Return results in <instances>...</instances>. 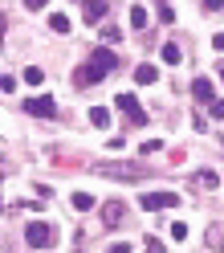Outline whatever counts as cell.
<instances>
[{
	"label": "cell",
	"mask_w": 224,
	"mask_h": 253,
	"mask_svg": "<svg viewBox=\"0 0 224 253\" xmlns=\"http://www.w3.org/2000/svg\"><path fill=\"white\" fill-rule=\"evenodd\" d=\"M139 204L147 212H163V209H175V204H180V192H143Z\"/></svg>",
	"instance_id": "4"
},
{
	"label": "cell",
	"mask_w": 224,
	"mask_h": 253,
	"mask_svg": "<svg viewBox=\"0 0 224 253\" xmlns=\"http://www.w3.org/2000/svg\"><path fill=\"white\" fill-rule=\"evenodd\" d=\"M122 216H126V204L122 200H106L102 204V220H106V225H122Z\"/></svg>",
	"instance_id": "8"
},
{
	"label": "cell",
	"mask_w": 224,
	"mask_h": 253,
	"mask_svg": "<svg viewBox=\"0 0 224 253\" xmlns=\"http://www.w3.org/2000/svg\"><path fill=\"white\" fill-rule=\"evenodd\" d=\"M25 241L33 249H49L57 241V229L49 225V220H29V225H25Z\"/></svg>",
	"instance_id": "3"
},
{
	"label": "cell",
	"mask_w": 224,
	"mask_h": 253,
	"mask_svg": "<svg viewBox=\"0 0 224 253\" xmlns=\"http://www.w3.org/2000/svg\"><path fill=\"white\" fill-rule=\"evenodd\" d=\"M191 184L204 188V192H212V188H220V176H216L212 168H204V171H196V176H191Z\"/></svg>",
	"instance_id": "9"
},
{
	"label": "cell",
	"mask_w": 224,
	"mask_h": 253,
	"mask_svg": "<svg viewBox=\"0 0 224 253\" xmlns=\"http://www.w3.org/2000/svg\"><path fill=\"white\" fill-rule=\"evenodd\" d=\"M212 45H216V49L224 53V33H216V37H212Z\"/></svg>",
	"instance_id": "26"
},
{
	"label": "cell",
	"mask_w": 224,
	"mask_h": 253,
	"mask_svg": "<svg viewBox=\"0 0 224 253\" xmlns=\"http://www.w3.org/2000/svg\"><path fill=\"white\" fill-rule=\"evenodd\" d=\"M131 25H135V29H147V25H151V17H147V8H143V4L131 8Z\"/></svg>",
	"instance_id": "14"
},
{
	"label": "cell",
	"mask_w": 224,
	"mask_h": 253,
	"mask_svg": "<svg viewBox=\"0 0 224 253\" xmlns=\"http://www.w3.org/2000/svg\"><path fill=\"white\" fill-rule=\"evenodd\" d=\"M0 90L12 94V90H17V78H8V74H4V78H0Z\"/></svg>",
	"instance_id": "21"
},
{
	"label": "cell",
	"mask_w": 224,
	"mask_h": 253,
	"mask_svg": "<svg viewBox=\"0 0 224 253\" xmlns=\"http://www.w3.org/2000/svg\"><path fill=\"white\" fill-rule=\"evenodd\" d=\"M191 98L196 102H212V82H208V78H196V82H191Z\"/></svg>",
	"instance_id": "10"
},
{
	"label": "cell",
	"mask_w": 224,
	"mask_h": 253,
	"mask_svg": "<svg viewBox=\"0 0 224 253\" xmlns=\"http://www.w3.org/2000/svg\"><path fill=\"white\" fill-rule=\"evenodd\" d=\"M139 151H143V155H151V151H163V139H147V143H143Z\"/></svg>",
	"instance_id": "20"
},
{
	"label": "cell",
	"mask_w": 224,
	"mask_h": 253,
	"mask_svg": "<svg viewBox=\"0 0 224 253\" xmlns=\"http://www.w3.org/2000/svg\"><path fill=\"white\" fill-rule=\"evenodd\" d=\"M102 37L118 45V41H122V29H118V25H102Z\"/></svg>",
	"instance_id": "18"
},
{
	"label": "cell",
	"mask_w": 224,
	"mask_h": 253,
	"mask_svg": "<svg viewBox=\"0 0 224 253\" xmlns=\"http://www.w3.org/2000/svg\"><path fill=\"white\" fill-rule=\"evenodd\" d=\"M147 253H163V245H159V241H147Z\"/></svg>",
	"instance_id": "27"
},
{
	"label": "cell",
	"mask_w": 224,
	"mask_h": 253,
	"mask_svg": "<svg viewBox=\"0 0 224 253\" xmlns=\"http://www.w3.org/2000/svg\"><path fill=\"white\" fill-rule=\"evenodd\" d=\"M4 33H8V21H4V17H0V41H4Z\"/></svg>",
	"instance_id": "28"
},
{
	"label": "cell",
	"mask_w": 224,
	"mask_h": 253,
	"mask_svg": "<svg viewBox=\"0 0 224 253\" xmlns=\"http://www.w3.org/2000/svg\"><path fill=\"white\" fill-rule=\"evenodd\" d=\"M110 0H82V25H102Z\"/></svg>",
	"instance_id": "7"
},
{
	"label": "cell",
	"mask_w": 224,
	"mask_h": 253,
	"mask_svg": "<svg viewBox=\"0 0 224 253\" xmlns=\"http://www.w3.org/2000/svg\"><path fill=\"white\" fill-rule=\"evenodd\" d=\"M74 209H77V212L94 209V196H90V192H74Z\"/></svg>",
	"instance_id": "17"
},
{
	"label": "cell",
	"mask_w": 224,
	"mask_h": 253,
	"mask_svg": "<svg viewBox=\"0 0 224 253\" xmlns=\"http://www.w3.org/2000/svg\"><path fill=\"white\" fill-rule=\"evenodd\" d=\"M94 171L106 180H143V164H135V160H102V164H94Z\"/></svg>",
	"instance_id": "2"
},
{
	"label": "cell",
	"mask_w": 224,
	"mask_h": 253,
	"mask_svg": "<svg viewBox=\"0 0 224 253\" xmlns=\"http://www.w3.org/2000/svg\"><path fill=\"white\" fill-rule=\"evenodd\" d=\"M49 29H53V33H61V37H66L70 29H74V21L66 17V12H49Z\"/></svg>",
	"instance_id": "12"
},
{
	"label": "cell",
	"mask_w": 224,
	"mask_h": 253,
	"mask_svg": "<svg viewBox=\"0 0 224 253\" xmlns=\"http://www.w3.org/2000/svg\"><path fill=\"white\" fill-rule=\"evenodd\" d=\"M204 8H208V12H220V8H224V0H204Z\"/></svg>",
	"instance_id": "25"
},
{
	"label": "cell",
	"mask_w": 224,
	"mask_h": 253,
	"mask_svg": "<svg viewBox=\"0 0 224 253\" xmlns=\"http://www.w3.org/2000/svg\"><path fill=\"white\" fill-rule=\"evenodd\" d=\"M25 110L37 115V119H53L57 115V102L49 98V94H37V98H25Z\"/></svg>",
	"instance_id": "6"
},
{
	"label": "cell",
	"mask_w": 224,
	"mask_h": 253,
	"mask_svg": "<svg viewBox=\"0 0 224 253\" xmlns=\"http://www.w3.org/2000/svg\"><path fill=\"white\" fill-rule=\"evenodd\" d=\"M163 61H167V66H180V61H184V53H180V45H175V41L163 45Z\"/></svg>",
	"instance_id": "13"
},
{
	"label": "cell",
	"mask_w": 224,
	"mask_h": 253,
	"mask_svg": "<svg viewBox=\"0 0 224 253\" xmlns=\"http://www.w3.org/2000/svg\"><path fill=\"white\" fill-rule=\"evenodd\" d=\"M135 82H139V86H155V82H159V70H155V66H147V61H143V66L135 70Z\"/></svg>",
	"instance_id": "11"
},
{
	"label": "cell",
	"mask_w": 224,
	"mask_h": 253,
	"mask_svg": "<svg viewBox=\"0 0 224 253\" xmlns=\"http://www.w3.org/2000/svg\"><path fill=\"white\" fill-rule=\"evenodd\" d=\"M114 106H118V110H122V115L131 119L135 126H143V123H147V115H143V106H139V98H135V94H118V98H114Z\"/></svg>",
	"instance_id": "5"
},
{
	"label": "cell",
	"mask_w": 224,
	"mask_h": 253,
	"mask_svg": "<svg viewBox=\"0 0 224 253\" xmlns=\"http://www.w3.org/2000/svg\"><path fill=\"white\" fill-rule=\"evenodd\" d=\"M220 78H224V70H220Z\"/></svg>",
	"instance_id": "30"
},
{
	"label": "cell",
	"mask_w": 224,
	"mask_h": 253,
	"mask_svg": "<svg viewBox=\"0 0 224 253\" xmlns=\"http://www.w3.org/2000/svg\"><path fill=\"white\" fill-rule=\"evenodd\" d=\"M110 70H118V57H114V53H110L106 45H102V49H94V53L86 57V66L74 74V86H77V90H90V86H98Z\"/></svg>",
	"instance_id": "1"
},
{
	"label": "cell",
	"mask_w": 224,
	"mask_h": 253,
	"mask_svg": "<svg viewBox=\"0 0 224 253\" xmlns=\"http://www.w3.org/2000/svg\"><path fill=\"white\" fill-rule=\"evenodd\" d=\"M171 237H175V241H184V237H187V225H184V220H171Z\"/></svg>",
	"instance_id": "19"
},
{
	"label": "cell",
	"mask_w": 224,
	"mask_h": 253,
	"mask_svg": "<svg viewBox=\"0 0 224 253\" xmlns=\"http://www.w3.org/2000/svg\"><path fill=\"white\" fill-rule=\"evenodd\" d=\"M45 4H49V0H25V8H29V12H41Z\"/></svg>",
	"instance_id": "23"
},
{
	"label": "cell",
	"mask_w": 224,
	"mask_h": 253,
	"mask_svg": "<svg viewBox=\"0 0 224 253\" xmlns=\"http://www.w3.org/2000/svg\"><path fill=\"white\" fill-rule=\"evenodd\" d=\"M90 123H94V126H110V110H106V106H94V110H90Z\"/></svg>",
	"instance_id": "15"
},
{
	"label": "cell",
	"mask_w": 224,
	"mask_h": 253,
	"mask_svg": "<svg viewBox=\"0 0 224 253\" xmlns=\"http://www.w3.org/2000/svg\"><path fill=\"white\" fill-rule=\"evenodd\" d=\"M106 253H131V245H126V241H114V245H106Z\"/></svg>",
	"instance_id": "22"
},
{
	"label": "cell",
	"mask_w": 224,
	"mask_h": 253,
	"mask_svg": "<svg viewBox=\"0 0 224 253\" xmlns=\"http://www.w3.org/2000/svg\"><path fill=\"white\" fill-rule=\"evenodd\" d=\"M212 115H216V119H224V98H212Z\"/></svg>",
	"instance_id": "24"
},
{
	"label": "cell",
	"mask_w": 224,
	"mask_h": 253,
	"mask_svg": "<svg viewBox=\"0 0 224 253\" xmlns=\"http://www.w3.org/2000/svg\"><path fill=\"white\" fill-rule=\"evenodd\" d=\"M25 82H29V86H41V82H45V70H41V66H29V70H25Z\"/></svg>",
	"instance_id": "16"
},
{
	"label": "cell",
	"mask_w": 224,
	"mask_h": 253,
	"mask_svg": "<svg viewBox=\"0 0 224 253\" xmlns=\"http://www.w3.org/2000/svg\"><path fill=\"white\" fill-rule=\"evenodd\" d=\"M4 176H8V164H4V160H0V180H4Z\"/></svg>",
	"instance_id": "29"
}]
</instances>
